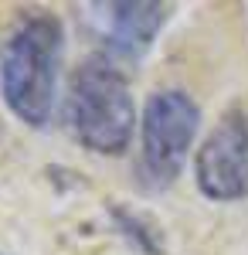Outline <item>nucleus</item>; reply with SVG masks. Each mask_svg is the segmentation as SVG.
<instances>
[{"label":"nucleus","instance_id":"obj_6","mask_svg":"<svg viewBox=\"0 0 248 255\" xmlns=\"http://www.w3.org/2000/svg\"><path fill=\"white\" fill-rule=\"evenodd\" d=\"M113 218L119 221L123 235L129 238V242H136V249H139V252H146V255H156V252H160V238H156V232H153V228H146V225H143V218L129 215V211H119V208L113 211Z\"/></svg>","mask_w":248,"mask_h":255},{"label":"nucleus","instance_id":"obj_2","mask_svg":"<svg viewBox=\"0 0 248 255\" xmlns=\"http://www.w3.org/2000/svg\"><path fill=\"white\" fill-rule=\"evenodd\" d=\"M72 136L102 157H123L133 143L136 102L126 72L109 55H89L68 79Z\"/></svg>","mask_w":248,"mask_h":255},{"label":"nucleus","instance_id":"obj_3","mask_svg":"<svg viewBox=\"0 0 248 255\" xmlns=\"http://www.w3.org/2000/svg\"><path fill=\"white\" fill-rule=\"evenodd\" d=\"M201 129V106L184 89H160L146 99L139 119V177L143 187L167 191L180 177Z\"/></svg>","mask_w":248,"mask_h":255},{"label":"nucleus","instance_id":"obj_4","mask_svg":"<svg viewBox=\"0 0 248 255\" xmlns=\"http://www.w3.org/2000/svg\"><path fill=\"white\" fill-rule=\"evenodd\" d=\"M194 180L208 201H245L248 197V113L228 109L214 123L194 157Z\"/></svg>","mask_w":248,"mask_h":255},{"label":"nucleus","instance_id":"obj_1","mask_svg":"<svg viewBox=\"0 0 248 255\" xmlns=\"http://www.w3.org/2000/svg\"><path fill=\"white\" fill-rule=\"evenodd\" d=\"M65 31L51 10H20L0 41V96L31 129L48 126L58 99Z\"/></svg>","mask_w":248,"mask_h":255},{"label":"nucleus","instance_id":"obj_5","mask_svg":"<svg viewBox=\"0 0 248 255\" xmlns=\"http://www.w3.org/2000/svg\"><path fill=\"white\" fill-rule=\"evenodd\" d=\"M92 10H99L102 17V34H106V48L119 55V58H143L150 51V44L156 34L163 31V24L170 20V3H92Z\"/></svg>","mask_w":248,"mask_h":255}]
</instances>
